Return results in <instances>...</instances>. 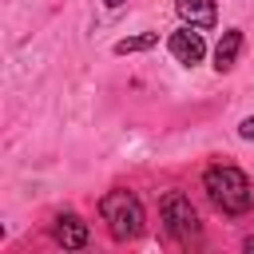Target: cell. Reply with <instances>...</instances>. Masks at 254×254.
<instances>
[{"mask_svg": "<svg viewBox=\"0 0 254 254\" xmlns=\"http://www.w3.org/2000/svg\"><path fill=\"white\" fill-rule=\"evenodd\" d=\"M167 52L175 56V64H183V67H198V64L206 60V40H202L198 28L183 24V28H175V32L167 36Z\"/></svg>", "mask_w": 254, "mask_h": 254, "instance_id": "277c9868", "label": "cell"}, {"mask_svg": "<svg viewBox=\"0 0 254 254\" xmlns=\"http://www.w3.org/2000/svg\"><path fill=\"white\" fill-rule=\"evenodd\" d=\"M99 218L107 222V234L115 242H135L143 234V222H147L139 194L127 190V187H115V190H107L99 198Z\"/></svg>", "mask_w": 254, "mask_h": 254, "instance_id": "7a4b0ae2", "label": "cell"}, {"mask_svg": "<svg viewBox=\"0 0 254 254\" xmlns=\"http://www.w3.org/2000/svg\"><path fill=\"white\" fill-rule=\"evenodd\" d=\"M123 4H127V0H103V8H111V12H115V8H123Z\"/></svg>", "mask_w": 254, "mask_h": 254, "instance_id": "30bf717a", "label": "cell"}, {"mask_svg": "<svg viewBox=\"0 0 254 254\" xmlns=\"http://www.w3.org/2000/svg\"><path fill=\"white\" fill-rule=\"evenodd\" d=\"M159 218H163V230L179 242V246H190L202 238V222H198V210L194 202L183 194V190H167L159 198Z\"/></svg>", "mask_w": 254, "mask_h": 254, "instance_id": "3957f363", "label": "cell"}, {"mask_svg": "<svg viewBox=\"0 0 254 254\" xmlns=\"http://www.w3.org/2000/svg\"><path fill=\"white\" fill-rule=\"evenodd\" d=\"M159 44V32H139V36H127V40H115V56H135V52H151Z\"/></svg>", "mask_w": 254, "mask_h": 254, "instance_id": "ba28073f", "label": "cell"}, {"mask_svg": "<svg viewBox=\"0 0 254 254\" xmlns=\"http://www.w3.org/2000/svg\"><path fill=\"white\" fill-rule=\"evenodd\" d=\"M238 135H242L246 143H254V115H246V119L238 123Z\"/></svg>", "mask_w": 254, "mask_h": 254, "instance_id": "9c48e42d", "label": "cell"}, {"mask_svg": "<svg viewBox=\"0 0 254 254\" xmlns=\"http://www.w3.org/2000/svg\"><path fill=\"white\" fill-rule=\"evenodd\" d=\"M242 28H226L222 36H218V44H214V71L218 75H226L234 64H238V56H242Z\"/></svg>", "mask_w": 254, "mask_h": 254, "instance_id": "52a82bcc", "label": "cell"}, {"mask_svg": "<svg viewBox=\"0 0 254 254\" xmlns=\"http://www.w3.org/2000/svg\"><path fill=\"white\" fill-rule=\"evenodd\" d=\"M52 238H56V246H64V250H83L87 242H91V230H87V222L79 218V214H56V222H52Z\"/></svg>", "mask_w": 254, "mask_h": 254, "instance_id": "5b68a950", "label": "cell"}, {"mask_svg": "<svg viewBox=\"0 0 254 254\" xmlns=\"http://www.w3.org/2000/svg\"><path fill=\"white\" fill-rule=\"evenodd\" d=\"M202 190L214 202V210H222L230 218H242V214L254 210V183L234 163H210L202 171Z\"/></svg>", "mask_w": 254, "mask_h": 254, "instance_id": "6da1fadb", "label": "cell"}, {"mask_svg": "<svg viewBox=\"0 0 254 254\" xmlns=\"http://www.w3.org/2000/svg\"><path fill=\"white\" fill-rule=\"evenodd\" d=\"M175 12L183 24L198 28V32H210L218 24V4L214 0H175Z\"/></svg>", "mask_w": 254, "mask_h": 254, "instance_id": "8992f818", "label": "cell"}]
</instances>
